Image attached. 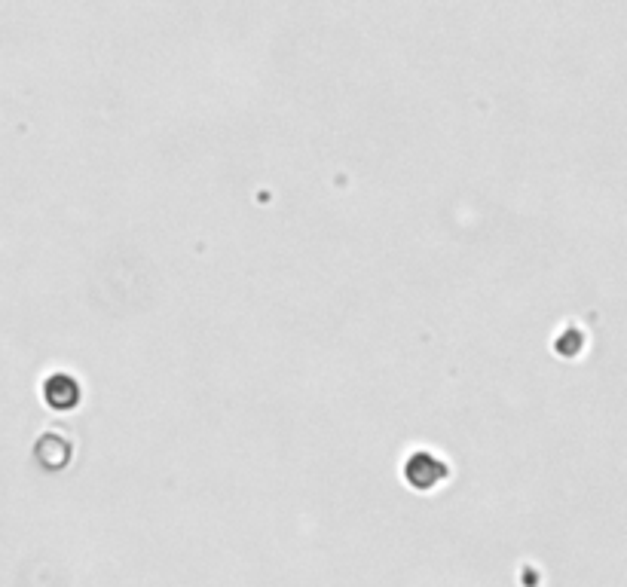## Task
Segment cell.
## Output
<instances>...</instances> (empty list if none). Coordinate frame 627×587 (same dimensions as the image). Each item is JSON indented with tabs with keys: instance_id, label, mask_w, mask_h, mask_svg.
<instances>
[{
	"instance_id": "cell-2",
	"label": "cell",
	"mask_w": 627,
	"mask_h": 587,
	"mask_svg": "<svg viewBox=\"0 0 627 587\" xmlns=\"http://www.w3.org/2000/svg\"><path fill=\"white\" fill-rule=\"evenodd\" d=\"M43 395H46V401H49L52 410H71L77 404V398H80V389H77L74 380H68V377H62V373H56V377H49Z\"/></svg>"
},
{
	"instance_id": "cell-1",
	"label": "cell",
	"mask_w": 627,
	"mask_h": 587,
	"mask_svg": "<svg viewBox=\"0 0 627 587\" xmlns=\"http://www.w3.org/2000/svg\"><path fill=\"white\" fill-rule=\"evenodd\" d=\"M441 477H447V465L441 459H435V456L416 453L410 462H404V480H410L416 490H432V487H438Z\"/></svg>"
},
{
	"instance_id": "cell-3",
	"label": "cell",
	"mask_w": 627,
	"mask_h": 587,
	"mask_svg": "<svg viewBox=\"0 0 627 587\" xmlns=\"http://www.w3.org/2000/svg\"><path fill=\"white\" fill-rule=\"evenodd\" d=\"M37 456H40L43 468L59 471V468H65L68 459H71V444L62 441V438H56V435H46V438L37 444Z\"/></svg>"
}]
</instances>
